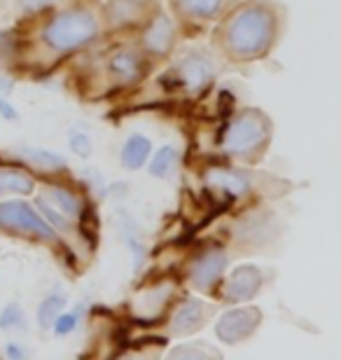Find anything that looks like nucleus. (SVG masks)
Wrapping results in <instances>:
<instances>
[{"instance_id": "nucleus-1", "label": "nucleus", "mask_w": 341, "mask_h": 360, "mask_svg": "<svg viewBox=\"0 0 341 360\" xmlns=\"http://www.w3.org/2000/svg\"><path fill=\"white\" fill-rule=\"evenodd\" d=\"M227 47L234 56L262 54L274 38V17L266 7H245L227 26Z\"/></svg>"}, {"instance_id": "nucleus-2", "label": "nucleus", "mask_w": 341, "mask_h": 360, "mask_svg": "<svg viewBox=\"0 0 341 360\" xmlns=\"http://www.w3.org/2000/svg\"><path fill=\"white\" fill-rule=\"evenodd\" d=\"M98 31L96 19L84 10H72L59 14L54 21H49L45 31V42L56 52H70L75 47L86 45Z\"/></svg>"}, {"instance_id": "nucleus-3", "label": "nucleus", "mask_w": 341, "mask_h": 360, "mask_svg": "<svg viewBox=\"0 0 341 360\" xmlns=\"http://www.w3.org/2000/svg\"><path fill=\"white\" fill-rule=\"evenodd\" d=\"M269 139V122L259 112H243L231 122L224 134V150L234 155H248L259 150Z\"/></svg>"}, {"instance_id": "nucleus-4", "label": "nucleus", "mask_w": 341, "mask_h": 360, "mask_svg": "<svg viewBox=\"0 0 341 360\" xmlns=\"http://www.w3.org/2000/svg\"><path fill=\"white\" fill-rule=\"evenodd\" d=\"M0 227H10L17 229V232L40 236L45 241H52L56 236L54 229L24 201H5V204H0Z\"/></svg>"}, {"instance_id": "nucleus-5", "label": "nucleus", "mask_w": 341, "mask_h": 360, "mask_svg": "<svg viewBox=\"0 0 341 360\" xmlns=\"http://www.w3.org/2000/svg\"><path fill=\"white\" fill-rule=\"evenodd\" d=\"M259 319H262V314H259V309H255V307L234 309V311H227L220 321H217L215 333L222 342L238 344L248 335L255 333V328L259 326Z\"/></svg>"}, {"instance_id": "nucleus-6", "label": "nucleus", "mask_w": 341, "mask_h": 360, "mask_svg": "<svg viewBox=\"0 0 341 360\" xmlns=\"http://www.w3.org/2000/svg\"><path fill=\"white\" fill-rule=\"evenodd\" d=\"M259 288H262V271L252 264H243L231 271L227 285H224V295L231 302H245L255 297Z\"/></svg>"}, {"instance_id": "nucleus-7", "label": "nucleus", "mask_w": 341, "mask_h": 360, "mask_svg": "<svg viewBox=\"0 0 341 360\" xmlns=\"http://www.w3.org/2000/svg\"><path fill=\"white\" fill-rule=\"evenodd\" d=\"M224 264H227V257L220 248H210L208 253H204L197 262L192 264V283L199 288V290H210L217 281H220Z\"/></svg>"}, {"instance_id": "nucleus-8", "label": "nucleus", "mask_w": 341, "mask_h": 360, "mask_svg": "<svg viewBox=\"0 0 341 360\" xmlns=\"http://www.w3.org/2000/svg\"><path fill=\"white\" fill-rule=\"evenodd\" d=\"M171 295H173V288L166 285V283L157 285V288H150V290L141 292L134 300V314L138 316V319H143L145 323L159 319L164 309L169 307Z\"/></svg>"}, {"instance_id": "nucleus-9", "label": "nucleus", "mask_w": 341, "mask_h": 360, "mask_svg": "<svg viewBox=\"0 0 341 360\" xmlns=\"http://www.w3.org/2000/svg\"><path fill=\"white\" fill-rule=\"evenodd\" d=\"M213 311L208 309L201 300H187L183 307L178 309L176 316L171 321V333L173 335H192L204 326L206 316Z\"/></svg>"}, {"instance_id": "nucleus-10", "label": "nucleus", "mask_w": 341, "mask_h": 360, "mask_svg": "<svg viewBox=\"0 0 341 360\" xmlns=\"http://www.w3.org/2000/svg\"><path fill=\"white\" fill-rule=\"evenodd\" d=\"M176 75L187 89L197 91L210 82V77H213V63H210L204 54H192L180 63Z\"/></svg>"}, {"instance_id": "nucleus-11", "label": "nucleus", "mask_w": 341, "mask_h": 360, "mask_svg": "<svg viewBox=\"0 0 341 360\" xmlns=\"http://www.w3.org/2000/svg\"><path fill=\"white\" fill-rule=\"evenodd\" d=\"M208 187H213L217 192H224L227 197H241V194L248 192V176L238 174V171H229V169H213L208 171L206 176Z\"/></svg>"}, {"instance_id": "nucleus-12", "label": "nucleus", "mask_w": 341, "mask_h": 360, "mask_svg": "<svg viewBox=\"0 0 341 360\" xmlns=\"http://www.w3.org/2000/svg\"><path fill=\"white\" fill-rule=\"evenodd\" d=\"M110 73L120 82H136L143 75V59L134 49H122L110 59Z\"/></svg>"}, {"instance_id": "nucleus-13", "label": "nucleus", "mask_w": 341, "mask_h": 360, "mask_svg": "<svg viewBox=\"0 0 341 360\" xmlns=\"http://www.w3.org/2000/svg\"><path fill=\"white\" fill-rule=\"evenodd\" d=\"M173 42V26L166 17H157L150 24L148 33H145V47L150 49L152 54H164L169 52Z\"/></svg>"}, {"instance_id": "nucleus-14", "label": "nucleus", "mask_w": 341, "mask_h": 360, "mask_svg": "<svg viewBox=\"0 0 341 360\" xmlns=\"http://www.w3.org/2000/svg\"><path fill=\"white\" fill-rule=\"evenodd\" d=\"M42 199H45L52 208H56L66 220L77 218L79 211H82L75 194H70L68 190H61V187H47V194Z\"/></svg>"}, {"instance_id": "nucleus-15", "label": "nucleus", "mask_w": 341, "mask_h": 360, "mask_svg": "<svg viewBox=\"0 0 341 360\" xmlns=\"http://www.w3.org/2000/svg\"><path fill=\"white\" fill-rule=\"evenodd\" d=\"M19 157L42 171H54V169L66 167V160H63V157H59L56 153H49V150H40V148H21Z\"/></svg>"}, {"instance_id": "nucleus-16", "label": "nucleus", "mask_w": 341, "mask_h": 360, "mask_svg": "<svg viewBox=\"0 0 341 360\" xmlns=\"http://www.w3.org/2000/svg\"><path fill=\"white\" fill-rule=\"evenodd\" d=\"M150 155V141L143 139V136H131L127 141L124 150H122V162H124L127 169H141L145 160Z\"/></svg>"}, {"instance_id": "nucleus-17", "label": "nucleus", "mask_w": 341, "mask_h": 360, "mask_svg": "<svg viewBox=\"0 0 341 360\" xmlns=\"http://www.w3.org/2000/svg\"><path fill=\"white\" fill-rule=\"evenodd\" d=\"M33 190V180L21 171H10V169H0V194L7 192H31Z\"/></svg>"}, {"instance_id": "nucleus-18", "label": "nucleus", "mask_w": 341, "mask_h": 360, "mask_svg": "<svg viewBox=\"0 0 341 360\" xmlns=\"http://www.w3.org/2000/svg\"><path fill=\"white\" fill-rule=\"evenodd\" d=\"M122 220L127 222V225L122 227V236H124V241L129 243V248H131V255H134V269H138V267H141V264H143V260H145V248H143V241L138 239L134 222L129 220V215H127V213H122Z\"/></svg>"}, {"instance_id": "nucleus-19", "label": "nucleus", "mask_w": 341, "mask_h": 360, "mask_svg": "<svg viewBox=\"0 0 341 360\" xmlns=\"http://www.w3.org/2000/svg\"><path fill=\"white\" fill-rule=\"evenodd\" d=\"M138 12V3L136 0H112L108 5V19L110 24H127V21H134Z\"/></svg>"}, {"instance_id": "nucleus-20", "label": "nucleus", "mask_w": 341, "mask_h": 360, "mask_svg": "<svg viewBox=\"0 0 341 360\" xmlns=\"http://www.w3.org/2000/svg\"><path fill=\"white\" fill-rule=\"evenodd\" d=\"M176 160H178V153L173 148H162L159 153L155 155V160L150 164V174L157 176V178H166L176 167Z\"/></svg>"}, {"instance_id": "nucleus-21", "label": "nucleus", "mask_w": 341, "mask_h": 360, "mask_svg": "<svg viewBox=\"0 0 341 360\" xmlns=\"http://www.w3.org/2000/svg\"><path fill=\"white\" fill-rule=\"evenodd\" d=\"M178 5L192 17H213L220 10L222 0H178Z\"/></svg>"}, {"instance_id": "nucleus-22", "label": "nucleus", "mask_w": 341, "mask_h": 360, "mask_svg": "<svg viewBox=\"0 0 341 360\" xmlns=\"http://www.w3.org/2000/svg\"><path fill=\"white\" fill-rule=\"evenodd\" d=\"M63 309V300L61 297H47L45 302L40 304V311H38V321H40V328H52L56 316L61 314Z\"/></svg>"}, {"instance_id": "nucleus-23", "label": "nucleus", "mask_w": 341, "mask_h": 360, "mask_svg": "<svg viewBox=\"0 0 341 360\" xmlns=\"http://www.w3.org/2000/svg\"><path fill=\"white\" fill-rule=\"evenodd\" d=\"M173 358H210V356H220L215 349L204 347V344H183V347L171 351Z\"/></svg>"}, {"instance_id": "nucleus-24", "label": "nucleus", "mask_w": 341, "mask_h": 360, "mask_svg": "<svg viewBox=\"0 0 341 360\" xmlns=\"http://www.w3.org/2000/svg\"><path fill=\"white\" fill-rule=\"evenodd\" d=\"M21 321H24V314H21V309L17 304H10L3 314H0V326H3L5 330L19 328Z\"/></svg>"}, {"instance_id": "nucleus-25", "label": "nucleus", "mask_w": 341, "mask_h": 360, "mask_svg": "<svg viewBox=\"0 0 341 360\" xmlns=\"http://www.w3.org/2000/svg\"><path fill=\"white\" fill-rule=\"evenodd\" d=\"M70 150L75 155L89 157L91 155V141H89V136L82 134V131H72L70 134Z\"/></svg>"}, {"instance_id": "nucleus-26", "label": "nucleus", "mask_w": 341, "mask_h": 360, "mask_svg": "<svg viewBox=\"0 0 341 360\" xmlns=\"http://www.w3.org/2000/svg\"><path fill=\"white\" fill-rule=\"evenodd\" d=\"M77 326V316L75 314H66V316H56V321H54V333L56 335H68L72 328Z\"/></svg>"}, {"instance_id": "nucleus-27", "label": "nucleus", "mask_w": 341, "mask_h": 360, "mask_svg": "<svg viewBox=\"0 0 341 360\" xmlns=\"http://www.w3.org/2000/svg\"><path fill=\"white\" fill-rule=\"evenodd\" d=\"M38 204H40V208H42V211H45V215H47V218H49V220H52V222H54V225H56V227H63V229H66V227H68V220H66V218H63V215H61L59 211H56V208H52V206H49V204H47V201H45V199H42V197H40V201H38Z\"/></svg>"}, {"instance_id": "nucleus-28", "label": "nucleus", "mask_w": 341, "mask_h": 360, "mask_svg": "<svg viewBox=\"0 0 341 360\" xmlns=\"http://www.w3.org/2000/svg\"><path fill=\"white\" fill-rule=\"evenodd\" d=\"M0 112H3V117L7 120H17V110H14L10 103H5L3 98H0Z\"/></svg>"}, {"instance_id": "nucleus-29", "label": "nucleus", "mask_w": 341, "mask_h": 360, "mask_svg": "<svg viewBox=\"0 0 341 360\" xmlns=\"http://www.w3.org/2000/svg\"><path fill=\"white\" fill-rule=\"evenodd\" d=\"M10 91H12V80L0 70V96H3V94H10Z\"/></svg>"}, {"instance_id": "nucleus-30", "label": "nucleus", "mask_w": 341, "mask_h": 360, "mask_svg": "<svg viewBox=\"0 0 341 360\" xmlns=\"http://www.w3.org/2000/svg\"><path fill=\"white\" fill-rule=\"evenodd\" d=\"M45 5H49V0H24V3H21L24 10H38V7H45Z\"/></svg>"}]
</instances>
